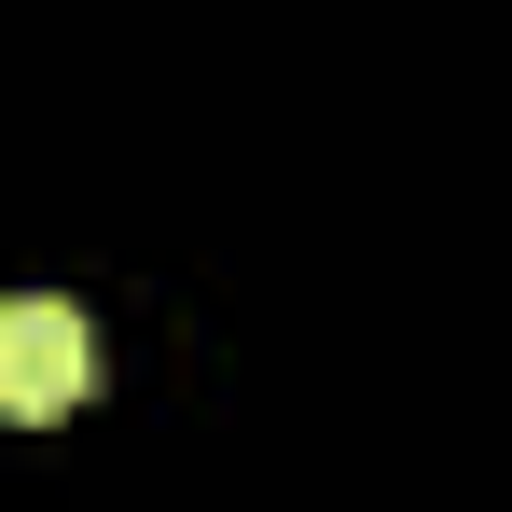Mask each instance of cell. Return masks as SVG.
<instances>
[{
	"label": "cell",
	"instance_id": "cell-1",
	"mask_svg": "<svg viewBox=\"0 0 512 512\" xmlns=\"http://www.w3.org/2000/svg\"><path fill=\"white\" fill-rule=\"evenodd\" d=\"M84 319L56 305V291H28V305H0V416L14 429H56L70 402H84Z\"/></svg>",
	"mask_w": 512,
	"mask_h": 512
}]
</instances>
